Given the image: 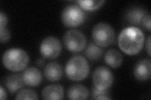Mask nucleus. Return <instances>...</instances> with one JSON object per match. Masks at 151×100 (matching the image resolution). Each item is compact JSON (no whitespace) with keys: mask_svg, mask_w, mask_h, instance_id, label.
<instances>
[{"mask_svg":"<svg viewBox=\"0 0 151 100\" xmlns=\"http://www.w3.org/2000/svg\"><path fill=\"white\" fill-rule=\"evenodd\" d=\"M84 54L89 60L97 61L101 58L103 54V50L95 43H91L86 48Z\"/></svg>","mask_w":151,"mask_h":100,"instance_id":"17","label":"nucleus"},{"mask_svg":"<svg viewBox=\"0 0 151 100\" xmlns=\"http://www.w3.org/2000/svg\"><path fill=\"white\" fill-rule=\"evenodd\" d=\"M110 93L106 90L99 89L95 87L93 88L92 99H111L109 96Z\"/></svg>","mask_w":151,"mask_h":100,"instance_id":"20","label":"nucleus"},{"mask_svg":"<svg viewBox=\"0 0 151 100\" xmlns=\"http://www.w3.org/2000/svg\"><path fill=\"white\" fill-rule=\"evenodd\" d=\"M86 20L83 9L75 4L65 6L61 14V20L65 27L76 28L81 26Z\"/></svg>","mask_w":151,"mask_h":100,"instance_id":"5","label":"nucleus"},{"mask_svg":"<svg viewBox=\"0 0 151 100\" xmlns=\"http://www.w3.org/2000/svg\"><path fill=\"white\" fill-rule=\"evenodd\" d=\"M25 84L30 87H37L42 80V75L39 69L35 67L27 68L22 74Z\"/></svg>","mask_w":151,"mask_h":100,"instance_id":"9","label":"nucleus"},{"mask_svg":"<svg viewBox=\"0 0 151 100\" xmlns=\"http://www.w3.org/2000/svg\"><path fill=\"white\" fill-rule=\"evenodd\" d=\"M151 63L149 59H143L137 63L134 70L135 77L141 82L147 81L150 77Z\"/></svg>","mask_w":151,"mask_h":100,"instance_id":"10","label":"nucleus"},{"mask_svg":"<svg viewBox=\"0 0 151 100\" xmlns=\"http://www.w3.org/2000/svg\"><path fill=\"white\" fill-rule=\"evenodd\" d=\"M146 50H147L148 55L150 56V36L148 37L147 42H146Z\"/></svg>","mask_w":151,"mask_h":100,"instance_id":"25","label":"nucleus"},{"mask_svg":"<svg viewBox=\"0 0 151 100\" xmlns=\"http://www.w3.org/2000/svg\"><path fill=\"white\" fill-rule=\"evenodd\" d=\"M16 99H38L37 94L30 89H23L19 91L15 98Z\"/></svg>","mask_w":151,"mask_h":100,"instance_id":"19","label":"nucleus"},{"mask_svg":"<svg viewBox=\"0 0 151 100\" xmlns=\"http://www.w3.org/2000/svg\"><path fill=\"white\" fill-rule=\"evenodd\" d=\"M89 73V65L88 60L81 55L70 58L65 66V73L69 79L79 82L86 79Z\"/></svg>","mask_w":151,"mask_h":100,"instance_id":"3","label":"nucleus"},{"mask_svg":"<svg viewBox=\"0 0 151 100\" xmlns=\"http://www.w3.org/2000/svg\"><path fill=\"white\" fill-rule=\"evenodd\" d=\"M64 96V88L60 84L49 85L42 91V97L44 99H63Z\"/></svg>","mask_w":151,"mask_h":100,"instance_id":"12","label":"nucleus"},{"mask_svg":"<svg viewBox=\"0 0 151 100\" xmlns=\"http://www.w3.org/2000/svg\"><path fill=\"white\" fill-rule=\"evenodd\" d=\"M150 15L149 13H147L143 19L142 22V25L144 26L145 29L150 31Z\"/></svg>","mask_w":151,"mask_h":100,"instance_id":"22","label":"nucleus"},{"mask_svg":"<svg viewBox=\"0 0 151 100\" xmlns=\"http://www.w3.org/2000/svg\"><path fill=\"white\" fill-rule=\"evenodd\" d=\"M62 51V45L59 39L54 36H48L42 41L40 51L42 56L47 59H54L58 57Z\"/></svg>","mask_w":151,"mask_h":100,"instance_id":"8","label":"nucleus"},{"mask_svg":"<svg viewBox=\"0 0 151 100\" xmlns=\"http://www.w3.org/2000/svg\"><path fill=\"white\" fill-rule=\"evenodd\" d=\"M4 67L13 72H18L25 69L29 63V56L21 48H11L4 52L2 57Z\"/></svg>","mask_w":151,"mask_h":100,"instance_id":"2","label":"nucleus"},{"mask_svg":"<svg viewBox=\"0 0 151 100\" xmlns=\"http://www.w3.org/2000/svg\"><path fill=\"white\" fill-rule=\"evenodd\" d=\"M7 98V94L3 87H0V99L1 100L6 99Z\"/></svg>","mask_w":151,"mask_h":100,"instance_id":"24","label":"nucleus"},{"mask_svg":"<svg viewBox=\"0 0 151 100\" xmlns=\"http://www.w3.org/2000/svg\"><path fill=\"white\" fill-rule=\"evenodd\" d=\"M10 31L6 27L0 29V41L1 43H5L10 39Z\"/></svg>","mask_w":151,"mask_h":100,"instance_id":"21","label":"nucleus"},{"mask_svg":"<svg viewBox=\"0 0 151 100\" xmlns=\"http://www.w3.org/2000/svg\"><path fill=\"white\" fill-rule=\"evenodd\" d=\"M35 63L38 66H39V67H42V66H43L45 64V60L42 58H39L36 61Z\"/></svg>","mask_w":151,"mask_h":100,"instance_id":"26","label":"nucleus"},{"mask_svg":"<svg viewBox=\"0 0 151 100\" xmlns=\"http://www.w3.org/2000/svg\"><path fill=\"white\" fill-rule=\"evenodd\" d=\"M8 23V18L5 13L1 11L0 12V29L6 27Z\"/></svg>","mask_w":151,"mask_h":100,"instance_id":"23","label":"nucleus"},{"mask_svg":"<svg viewBox=\"0 0 151 100\" xmlns=\"http://www.w3.org/2000/svg\"><path fill=\"white\" fill-rule=\"evenodd\" d=\"M105 62L110 67L116 68L122 64L123 56L119 51L115 49L108 50L104 56Z\"/></svg>","mask_w":151,"mask_h":100,"instance_id":"16","label":"nucleus"},{"mask_svg":"<svg viewBox=\"0 0 151 100\" xmlns=\"http://www.w3.org/2000/svg\"><path fill=\"white\" fill-rule=\"evenodd\" d=\"M147 13V11L143 8L134 7L127 11L126 17L128 21L132 25H140L144 18Z\"/></svg>","mask_w":151,"mask_h":100,"instance_id":"15","label":"nucleus"},{"mask_svg":"<svg viewBox=\"0 0 151 100\" xmlns=\"http://www.w3.org/2000/svg\"><path fill=\"white\" fill-rule=\"evenodd\" d=\"M68 98L69 99H86L89 95L88 89L82 84H74L68 91Z\"/></svg>","mask_w":151,"mask_h":100,"instance_id":"14","label":"nucleus"},{"mask_svg":"<svg viewBox=\"0 0 151 100\" xmlns=\"http://www.w3.org/2000/svg\"><path fill=\"white\" fill-rule=\"evenodd\" d=\"M144 35L139 28L130 26L124 28L119 36L118 44L124 53L135 55L140 53L144 46Z\"/></svg>","mask_w":151,"mask_h":100,"instance_id":"1","label":"nucleus"},{"mask_svg":"<svg viewBox=\"0 0 151 100\" xmlns=\"http://www.w3.org/2000/svg\"><path fill=\"white\" fill-rule=\"evenodd\" d=\"M79 4V7L81 9L86 11H95L96 9L100 8L103 4L105 3V1H82V0H79L77 1Z\"/></svg>","mask_w":151,"mask_h":100,"instance_id":"18","label":"nucleus"},{"mask_svg":"<svg viewBox=\"0 0 151 100\" xmlns=\"http://www.w3.org/2000/svg\"><path fill=\"white\" fill-rule=\"evenodd\" d=\"M64 43L67 49L72 53H79L86 46V38L83 33L77 30H70L65 33Z\"/></svg>","mask_w":151,"mask_h":100,"instance_id":"6","label":"nucleus"},{"mask_svg":"<svg viewBox=\"0 0 151 100\" xmlns=\"http://www.w3.org/2000/svg\"><path fill=\"white\" fill-rule=\"evenodd\" d=\"M6 87L11 93H15L24 87L22 76L20 74H11L6 78L4 81Z\"/></svg>","mask_w":151,"mask_h":100,"instance_id":"13","label":"nucleus"},{"mask_svg":"<svg viewBox=\"0 0 151 100\" xmlns=\"http://www.w3.org/2000/svg\"><path fill=\"white\" fill-rule=\"evenodd\" d=\"M44 73L47 79L50 82H58L63 77V70L60 64L52 61L45 66Z\"/></svg>","mask_w":151,"mask_h":100,"instance_id":"11","label":"nucleus"},{"mask_svg":"<svg viewBox=\"0 0 151 100\" xmlns=\"http://www.w3.org/2000/svg\"><path fill=\"white\" fill-rule=\"evenodd\" d=\"M92 37L96 45L105 48L113 44L115 39V33L109 24L99 23L93 28Z\"/></svg>","mask_w":151,"mask_h":100,"instance_id":"4","label":"nucleus"},{"mask_svg":"<svg viewBox=\"0 0 151 100\" xmlns=\"http://www.w3.org/2000/svg\"><path fill=\"white\" fill-rule=\"evenodd\" d=\"M114 77L111 70L105 66H98L93 73V83L94 87L106 90L111 87Z\"/></svg>","mask_w":151,"mask_h":100,"instance_id":"7","label":"nucleus"}]
</instances>
